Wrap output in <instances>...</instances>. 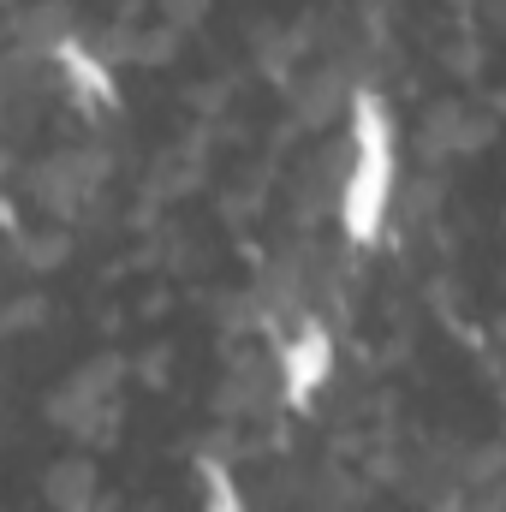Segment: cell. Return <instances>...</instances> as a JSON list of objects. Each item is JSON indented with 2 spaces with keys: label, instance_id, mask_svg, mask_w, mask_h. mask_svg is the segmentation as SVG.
<instances>
[{
  "label": "cell",
  "instance_id": "obj_1",
  "mask_svg": "<svg viewBox=\"0 0 506 512\" xmlns=\"http://www.w3.org/2000/svg\"><path fill=\"white\" fill-rule=\"evenodd\" d=\"M167 6V24H197V12H203V0H161Z\"/></svg>",
  "mask_w": 506,
  "mask_h": 512
},
{
  "label": "cell",
  "instance_id": "obj_2",
  "mask_svg": "<svg viewBox=\"0 0 506 512\" xmlns=\"http://www.w3.org/2000/svg\"><path fill=\"white\" fill-rule=\"evenodd\" d=\"M24 322H36V298H18V310H12V328H24Z\"/></svg>",
  "mask_w": 506,
  "mask_h": 512
}]
</instances>
